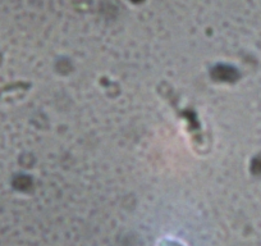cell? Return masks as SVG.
Masks as SVG:
<instances>
[{
	"label": "cell",
	"instance_id": "1",
	"mask_svg": "<svg viewBox=\"0 0 261 246\" xmlns=\"http://www.w3.org/2000/svg\"><path fill=\"white\" fill-rule=\"evenodd\" d=\"M163 246H179V245H177L175 242H170V241H168V242L163 243Z\"/></svg>",
	"mask_w": 261,
	"mask_h": 246
}]
</instances>
